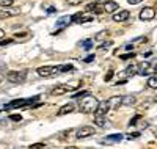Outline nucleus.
I'll use <instances>...</instances> for the list:
<instances>
[{
    "instance_id": "37",
    "label": "nucleus",
    "mask_w": 157,
    "mask_h": 149,
    "mask_svg": "<svg viewBox=\"0 0 157 149\" xmlns=\"http://www.w3.org/2000/svg\"><path fill=\"white\" fill-rule=\"evenodd\" d=\"M155 102H157V96H155Z\"/></svg>"
},
{
    "instance_id": "12",
    "label": "nucleus",
    "mask_w": 157,
    "mask_h": 149,
    "mask_svg": "<svg viewBox=\"0 0 157 149\" xmlns=\"http://www.w3.org/2000/svg\"><path fill=\"white\" fill-rule=\"evenodd\" d=\"M74 110V104L72 102H69V104H64L60 110H58V116H63V115H68V113H71Z\"/></svg>"
},
{
    "instance_id": "20",
    "label": "nucleus",
    "mask_w": 157,
    "mask_h": 149,
    "mask_svg": "<svg viewBox=\"0 0 157 149\" xmlns=\"http://www.w3.org/2000/svg\"><path fill=\"white\" fill-rule=\"evenodd\" d=\"M74 66L72 64H64V66H60L58 67V72H64V71H72Z\"/></svg>"
},
{
    "instance_id": "5",
    "label": "nucleus",
    "mask_w": 157,
    "mask_h": 149,
    "mask_svg": "<svg viewBox=\"0 0 157 149\" xmlns=\"http://www.w3.org/2000/svg\"><path fill=\"white\" fill-rule=\"evenodd\" d=\"M155 17V10L151 6H146L140 11V19L141 21H152Z\"/></svg>"
},
{
    "instance_id": "13",
    "label": "nucleus",
    "mask_w": 157,
    "mask_h": 149,
    "mask_svg": "<svg viewBox=\"0 0 157 149\" xmlns=\"http://www.w3.org/2000/svg\"><path fill=\"white\" fill-rule=\"evenodd\" d=\"M137 74H140V67H138V64H129L127 66V69H126V75H137Z\"/></svg>"
},
{
    "instance_id": "35",
    "label": "nucleus",
    "mask_w": 157,
    "mask_h": 149,
    "mask_svg": "<svg viewBox=\"0 0 157 149\" xmlns=\"http://www.w3.org/2000/svg\"><path fill=\"white\" fill-rule=\"evenodd\" d=\"M96 3H105V2H109V0H94Z\"/></svg>"
},
{
    "instance_id": "9",
    "label": "nucleus",
    "mask_w": 157,
    "mask_h": 149,
    "mask_svg": "<svg viewBox=\"0 0 157 149\" xmlns=\"http://www.w3.org/2000/svg\"><path fill=\"white\" fill-rule=\"evenodd\" d=\"M69 91H72V85H60V86L54 88L52 94H54V96H61V94H66Z\"/></svg>"
},
{
    "instance_id": "22",
    "label": "nucleus",
    "mask_w": 157,
    "mask_h": 149,
    "mask_svg": "<svg viewBox=\"0 0 157 149\" xmlns=\"http://www.w3.org/2000/svg\"><path fill=\"white\" fill-rule=\"evenodd\" d=\"M86 94H88V91H78V93L72 94V97H83V96H86Z\"/></svg>"
},
{
    "instance_id": "33",
    "label": "nucleus",
    "mask_w": 157,
    "mask_h": 149,
    "mask_svg": "<svg viewBox=\"0 0 157 149\" xmlns=\"http://www.w3.org/2000/svg\"><path fill=\"white\" fill-rule=\"evenodd\" d=\"M93 60H94V55H90V57H86V58H85V61H86V63L93 61Z\"/></svg>"
},
{
    "instance_id": "4",
    "label": "nucleus",
    "mask_w": 157,
    "mask_h": 149,
    "mask_svg": "<svg viewBox=\"0 0 157 149\" xmlns=\"http://www.w3.org/2000/svg\"><path fill=\"white\" fill-rule=\"evenodd\" d=\"M6 78L10 80L11 83H22L25 80V72H17V71H11L8 72Z\"/></svg>"
},
{
    "instance_id": "3",
    "label": "nucleus",
    "mask_w": 157,
    "mask_h": 149,
    "mask_svg": "<svg viewBox=\"0 0 157 149\" xmlns=\"http://www.w3.org/2000/svg\"><path fill=\"white\" fill-rule=\"evenodd\" d=\"M94 127H90V126H83V127H80V129H77L75 130V137H77V140H83V138H86V137H91V135H94Z\"/></svg>"
},
{
    "instance_id": "10",
    "label": "nucleus",
    "mask_w": 157,
    "mask_h": 149,
    "mask_svg": "<svg viewBox=\"0 0 157 149\" xmlns=\"http://www.w3.org/2000/svg\"><path fill=\"white\" fill-rule=\"evenodd\" d=\"M130 17V13L127 10H121V11H118L116 14H113V21L115 22H124Z\"/></svg>"
},
{
    "instance_id": "36",
    "label": "nucleus",
    "mask_w": 157,
    "mask_h": 149,
    "mask_svg": "<svg viewBox=\"0 0 157 149\" xmlns=\"http://www.w3.org/2000/svg\"><path fill=\"white\" fill-rule=\"evenodd\" d=\"M152 67H154V72H155V74H157V61H155V63H154V66H152Z\"/></svg>"
},
{
    "instance_id": "23",
    "label": "nucleus",
    "mask_w": 157,
    "mask_h": 149,
    "mask_svg": "<svg viewBox=\"0 0 157 149\" xmlns=\"http://www.w3.org/2000/svg\"><path fill=\"white\" fill-rule=\"evenodd\" d=\"M138 137H140L138 132H135V133H127V135H126L127 140H134V138H138Z\"/></svg>"
},
{
    "instance_id": "11",
    "label": "nucleus",
    "mask_w": 157,
    "mask_h": 149,
    "mask_svg": "<svg viewBox=\"0 0 157 149\" xmlns=\"http://www.w3.org/2000/svg\"><path fill=\"white\" fill-rule=\"evenodd\" d=\"M71 22H72V17L71 16H63V17H60L55 22V27H57V29H64V27H69Z\"/></svg>"
},
{
    "instance_id": "30",
    "label": "nucleus",
    "mask_w": 157,
    "mask_h": 149,
    "mask_svg": "<svg viewBox=\"0 0 157 149\" xmlns=\"http://www.w3.org/2000/svg\"><path fill=\"white\" fill-rule=\"evenodd\" d=\"M140 2H143V0H127V3H130V5H138Z\"/></svg>"
},
{
    "instance_id": "19",
    "label": "nucleus",
    "mask_w": 157,
    "mask_h": 149,
    "mask_svg": "<svg viewBox=\"0 0 157 149\" xmlns=\"http://www.w3.org/2000/svg\"><path fill=\"white\" fill-rule=\"evenodd\" d=\"M10 16H14V13H13V11H6V10L0 11V19H5V17H10Z\"/></svg>"
},
{
    "instance_id": "14",
    "label": "nucleus",
    "mask_w": 157,
    "mask_h": 149,
    "mask_svg": "<svg viewBox=\"0 0 157 149\" xmlns=\"http://www.w3.org/2000/svg\"><path fill=\"white\" fill-rule=\"evenodd\" d=\"M102 8H104V11H105V13H113V11L118 10V3L116 2H110V0H109V2L104 3Z\"/></svg>"
},
{
    "instance_id": "15",
    "label": "nucleus",
    "mask_w": 157,
    "mask_h": 149,
    "mask_svg": "<svg viewBox=\"0 0 157 149\" xmlns=\"http://www.w3.org/2000/svg\"><path fill=\"white\" fill-rule=\"evenodd\" d=\"M109 102H110V107L112 108H118V107L123 104V97L121 96H113V97L109 99Z\"/></svg>"
},
{
    "instance_id": "34",
    "label": "nucleus",
    "mask_w": 157,
    "mask_h": 149,
    "mask_svg": "<svg viewBox=\"0 0 157 149\" xmlns=\"http://www.w3.org/2000/svg\"><path fill=\"white\" fill-rule=\"evenodd\" d=\"M3 36H5V32H3L2 29H0V39H3Z\"/></svg>"
},
{
    "instance_id": "17",
    "label": "nucleus",
    "mask_w": 157,
    "mask_h": 149,
    "mask_svg": "<svg viewBox=\"0 0 157 149\" xmlns=\"http://www.w3.org/2000/svg\"><path fill=\"white\" fill-rule=\"evenodd\" d=\"M94 123H96L99 127H107V121L104 119V116H98V115H96V118H94Z\"/></svg>"
},
{
    "instance_id": "8",
    "label": "nucleus",
    "mask_w": 157,
    "mask_h": 149,
    "mask_svg": "<svg viewBox=\"0 0 157 149\" xmlns=\"http://www.w3.org/2000/svg\"><path fill=\"white\" fill-rule=\"evenodd\" d=\"M123 138H124V135H123V133H113V135H107V137L104 138V141H102V143L113 144V143H120Z\"/></svg>"
},
{
    "instance_id": "6",
    "label": "nucleus",
    "mask_w": 157,
    "mask_h": 149,
    "mask_svg": "<svg viewBox=\"0 0 157 149\" xmlns=\"http://www.w3.org/2000/svg\"><path fill=\"white\" fill-rule=\"evenodd\" d=\"M54 72H58L57 66H41V67H38V74L41 77H50Z\"/></svg>"
},
{
    "instance_id": "26",
    "label": "nucleus",
    "mask_w": 157,
    "mask_h": 149,
    "mask_svg": "<svg viewBox=\"0 0 157 149\" xmlns=\"http://www.w3.org/2000/svg\"><path fill=\"white\" fill-rule=\"evenodd\" d=\"M91 46H93V41H91V39H86V41L83 43V47H85V49H90Z\"/></svg>"
},
{
    "instance_id": "16",
    "label": "nucleus",
    "mask_w": 157,
    "mask_h": 149,
    "mask_svg": "<svg viewBox=\"0 0 157 149\" xmlns=\"http://www.w3.org/2000/svg\"><path fill=\"white\" fill-rule=\"evenodd\" d=\"M123 104L124 105H135L137 104V97L135 96H124L123 97Z\"/></svg>"
},
{
    "instance_id": "29",
    "label": "nucleus",
    "mask_w": 157,
    "mask_h": 149,
    "mask_svg": "<svg viewBox=\"0 0 157 149\" xmlns=\"http://www.w3.org/2000/svg\"><path fill=\"white\" fill-rule=\"evenodd\" d=\"M138 119H140V115H137V116H135L134 119H130V123H129V124H130V126H134V124L137 123V121H138Z\"/></svg>"
},
{
    "instance_id": "1",
    "label": "nucleus",
    "mask_w": 157,
    "mask_h": 149,
    "mask_svg": "<svg viewBox=\"0 0 157 149\" xmlns=\"http://www.w3.org/2000/svg\"><path fill=\"white\" fill-rule=\"evenodd\" d=\"M99 107V101L91 96V94H86V96L82 97V101L78 102V108H80L82 113H94Z\"/></svg>"
},
{
    "instance_id": "7",
    "label": "nucleus",
    "mask_w": 157,
    "mask_h": 149,
    "mask_svg": "<svg viewBox=\"0 0 157 149\" xmlns=\"http://www.w3.org/2000/svg\"><path fill=\"white\" fill-rule=\"evenodd\" d=\"M109 108H112L110 107V102L109 101H102V102H99V107H98V110L94 113L98 116H105V113L109 112Z\"/></svg>"
},
{
    "instance_id": "18",
    "label": "nucleus",
    "mask_w": 157,
    "mask_h": 149,
    "mask_svg": "<svg viewBox=\"0 0 157 149\" xmlns=\"http://www.w3.org/2000/svg\"><path fill=\"white\" fill-rule=\"evenodd\" d=\"M148 86L149 88H157V74H154L148 78Z\"/></svg>"
},
{
    "instance_id": "25",
    "label": "nucleus",
    "mask_w": 157,
    "mask_h": 149,
    "mask_svg": "<svg viewBox=\"0 0 157 149\" xmlns=\"http://www.w3.org/2000/svg\"><path fill=\"white\" fill-rule=\"evenodd\" d=\"M132 57H135V53L130 52V53H126V55H121V60H129V58H132Z\"/></svg>"
},
{
    "instance_id": "2",
    "label": "nucleus",
    "mask_w": 157,
    "mask_h": 149,
    "mask_svg": "<svg viewBox=\"0 0 157 149\" xmlns=\"http://www.w3.org/2000/svg\"><path fill=\"white\" fill-rule=\"evenodd\" d=\"M38 99H39L38 96L30 97V99H16V101H11V102L5 104V105H3V108H5V110H13V108H17V107H25V105H30V104L36 102Z\"/></svg>"
},
{
    "instance_id": "27",
    "label": "nucleus",
    "mask_w": 157,
    "mask_h": 149,
    "mask_svg": "<svg viewBox=\"0 0 157 149\" xmlns=\"http://www.w3.org/2000/svg\"><path fill=\"white\" fill-rule=\"evenodd\" d=\"M112 75H113V71L110 69V71H109V72L105 74V77H104V80H105V82H109V80L112 78Z\"/></svg>"
},
{
    "instance_id": "24",
    "label": "nucleus",
    "mask_w": 157,
    "mask_h": 149,
    "mask_svg": "<svg viewBox=\"0 0 157 149\" xmlns=\"http://www.w3.org/2000/svg\"><path fill=\"white\" fill-rule=\"evenodd\" d=\"M82 2H83V0H66V3H68V5H72V6L82 3Z\"/></svg>"
},
{
    "instance_id": "31",
    "label": "nucleus",
    "mask_w": 157,
    "mask_h": 149,
    "mask_svg": "<svg viewBox=\"0 0 157 149\" xmlns=\"http://www.w3.org/2000/svg\"><path fill=\"white\" fill-rule=\"evenodd\" d=\"M11 119H13V121H21V119H22V116H21V115H13V116H11Z\"/></svg>"
},
{
    "instance_id": "28",
    "label": "nucleus",
    "mask_w": 157,
    "mask_h": 149,
    "mask_svg": "<svg viewBox=\"0 0 157 149\" xmlns=\"http://www.w3.org/2000/svg\"><path fill=\"white\" fill-rule=\"evenodd\" d=\"M112 46V41H109V43H104L101 47H99V50H104V49H107V47H110Z\"/></svg>"
},
{
    "instance_id": "32",
    "label": "nucleus",
    "mask_w": 157,
    "mask_h": 149,
    "mask_svg": "<svg viewBox=\"0 0 157 149\" xmlns=\"http://www.w3.org/2000/svg\"><path fill=\"white\" fill-rule=\"evenodd\" d=\"M44 146H46L44 143H35V144H32L30 147H44Z\"/></svg>"
},
{
    "instance_id": "21",
    "label": "nucleus",
    "mask_w": 157,
    "mask_h": 149,
    "mask_svg": "<svg viewBox=\"0 0 157 149\" xmlns=\"http://www.w3.org/2000/svg\"><path fill=\"white\" fill-rule=\"evenodd\" d=\"M14 0H0V6H11Z\"/></svg>"
}]
</instances>
